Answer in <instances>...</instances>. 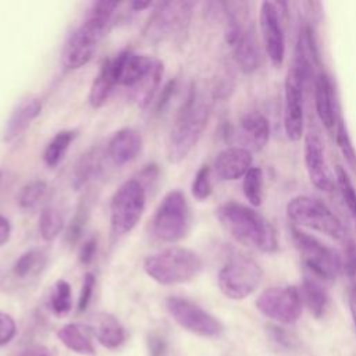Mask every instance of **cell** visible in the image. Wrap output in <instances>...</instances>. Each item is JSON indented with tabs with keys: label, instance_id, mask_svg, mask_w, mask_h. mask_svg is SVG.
I'll use <instances>...</instances> for the list:
<instances>
[{
	"label": "cell",
	"instance_id": "obj_1",
	"mask_svg": "<svg viewBox=\"0 0 356 356\" xmlns=\"http://www.w3.org/2000/svg\"><path fill=\"white\" fill-rule=\"evenodd\" d=\"M118 6L117 1L106 0L89 6L83 21L70 33L63 47L61 63L65 68L78 70L92 60Z\"/></svg>",
	"mask_w": 356,
	"mask_h": 356
},
{
	"label": "cell",
	"instance_id": "obj_2",
	"mask_svg": "<svg viewBox=\"0 0 356 356\" xmlns=\"http://www.w3.org/2000/svg\"><path fill=\"white\" fill-rule=\"evenodd\" d=\"M210 114L211 100L200 95L192 85L177 111L167 139L165 154L170 163H179L192 152L207 127Z\"/></svg>",
	"mask_w": 356,
	"mask_h": 356
},
{
	"label": "cell",
	"instance_id": "obj_3",
	"mask_svg": "<svg viewBox=\"0 0 356 356\" xmlns=\"http://www.w3.org/2000/svg\"><path fill=\"white\" fill-rule=\"evenodd\" d=\"M115 83L132 90L134 100L140 107H147L161 83L164 65L146 54H136L131 50L120 51L111 58Z\"/></svg>",
	"mask_w": 356,
	"mask_h": 356
},
{
	"label": "cell",
	"instance_id": "obj_4",
	"mask_svg": "<svg viewBox=\"0 0 356 356\" xmlns=\"http://www.w3.org/2000/svg\"><path fill=\"white\" fill-rule=\"evenodd\" d=\"M216 216L221 227L242 245L260 252H274L278 248L274 228L254 209L227 202L218 206Z\"/></svg>",
	"mask_w": 356,
	"mask_h": 356
},
{
	"label": "cell",
	"instance_id": "obj_5",
	"mask_svg": "<svg viewBox=\"0 0 356 356\" xmlns=\"http://www.w3.org/2000/svg\"><path fill=\"white\" fill-rule=\"evenodd\" d=\"M202 267V257L196 252L181 246L163 249L143 260L145 273L161 285L188 282L200 273Z\"/></svg>",
	"mask_w": 356,
	"mask_h": 356
},
{
	"label": "cell",
	"instance_id": "obj_6",
	"mask_svg": "<svg viewBox=\"0 0 356 356\" xmlns=\"http://www.w3.org/2000/svg\"><path fill=\"white\" fill-rule=\"evenodd\" d=\"M193 6L192 1L182 0L157 3L143 28V35L156 43L161 40L182 42L189 29Z\"/></svg>",
	"mask_w": 356,
	"mask_h": 356
},
{
	"label": "cell",
	"instance_id": "obj_7",
	"mask_svg": "<svg viewBox=\"0 0 356 356\" xmlns=\"http://www.w3.org/2000/svg\"><path fill=\"white\" fill-rule=\"evenodd\" d=\"M191 225L192 213L185 195L178 189L170 191L163 197L153 216V235L161 242L174 243L189 234Z\"/></svg>",
	"mask_w": 356,
	"mask_h": 356
},
{
	"label": "cell",
	"instance_id": "obj_8",
	"mask_svg": "<svg viewBox=\"0 0 356 356\" xmlns=\"http://www.w3.org/2000/svg\"><path fill=\"white\" fill-rule=\"evenodd\" d=\"M146 206V189L132 178L114 192L110 202V227L114 238L129 234L139 222Z\"/></svg>",
	"mask_w": 356,
	"mask_h": 356
},
{
	"label": "cell",
	"instance_id": "obj_9",
	"mask_svg": "<svg viewBox=\"0 0 356 356\" xmlns=\"http://www.w3.org/2000/svg\"><path fill=\"white\" fill-rule=\"evenodd\" d=\"M292 241L300 253L309 274L318 280L334 281L342 273V259L331 246L323 243L313 235L292 227Z\"/></svg>",
	"mask_w": 356,
	"mask_h": 356
},
{
	"label": "cell",
	"instance_id": "obj_10",
	"mask_svg": "<svg viewBox=\"0 0 356 356\" xmlns=\"http://www.w3.org/2000/svg\"><path fill=\"white\" fill-rule=\"evenodd\" d=\"M263 277L260 264L245 254H231L218 271V288L229 299L241 300L252 295Z\"/></svg>",
	"mask_w": 356,
	"mask_h": 356
},
{
	"label": "cell",
	"instance_id": "obj_11",
	"mask_svg": "<svg viewBox=\"0 0 356 356\" xmlns=\"http://www.w3.org/2000/svg\"><path fill=\"white\" fill-rule=\"evenodd\" d=\"M286 214L295 224L321 232L332 239H342L345 229L339 218L321 200L299 195L292 197L286 204Z\"/></svg>",
	"mask_w": 356,
	"mask_h": 356
},
{
	"label": "cell",
	"instance_id": "obj_12",
	"mask_svg": "<svg viewBox=\"0 0 356 356\" xmlns=\"http://www.w3.org/2000/svg\"><path fill=\"white\" fill-rule=\"evenodd\" d=\"M302 306L300 292L293 285L270 286L256 299L257 310L264 317L281 324L298 321L302 314Z\"/></svg>",
	"mask_w": 356,
	"mask_h": 356
},
{
	"label": "cell",
	"instance_id": "obj_13",
	"mask_svg": "<svg viewBox=\"0 0 356 356\" xmlns=\"http://www.w3.org/2000/svg\"><path fill=\"white\" fill-rule=\"evenodd\" d=\"M165 307L182 328L196 335L211 338L218 337L224 330V325L216 316L186 298L170 296L165 300Z\"/></svg>",
	"mask_w": 356,
	"mask_h": 356
},
{
	"label": "cell",
	"instance_id": "obj_14",
	"mask_svg": "<svg viewBox=\"0 0 356 356\" xmlns=\"http://www.w3.org/2000/svg\"><path fill=\"white\" fill-rule=\"evenodd\" d=\"M259 21L266 53L270 61L280 67L285 58V36L277 6L271 1H263L260 4Z\"/></svg>",
	"mask_w": 356,
	"mask_h": 356
},
{
	"label": "cell",
	"instance_id": "obj_15",
	"mask_svg": "<svg viewBox=\"0 0 356 356\" xmlns=\"http://www.w3.org/2000/svg\"><path fill=\"white\" fill-rule=\"evenodd\" d=\"M303 156L310 182L324 192H331L335 184L325 161L323 142L320 136L313 131H309L305 136Z\"/></svg>",
	"mask_w": 356,
	"mask_h": 356
},
{
	"label": "cell",
	"instance_id": "obj_16",
	"mask_svg": "<svg viewBox=\"0 0 356 356\" xmlns=\"http://www.w3.org/2000/svg\"><path fill=\"white\" fill-rule=\"evenodd\" d=\"M252 153L242 146H231L221 150L214 160V171L222 181H235L246 175L252 168Z\"/></svg>",
	"mask_w": 356,
	"mask_h": 356
},
{
	"label": "cell",
	"instance_id": "obj_17",
	"mask_svg": "<svg viewBox=\"0 0 356 356\" xmlns=\"http://www.w3.org/2000/svg\"><path fill=\"white\" fill-rule=\"evenodd\" d=\"M238 138L243 145L242 147L250 153L261 150L270 138L268 120L259 111H249L243 114L239 120Z\"/></svg>",
	"mask_w": 356,
	"mask_h": 356
},
{
	"label": "cell",
	"instance_id": "obj_18",
	"mask_svg": "<svg viewBox=\"0 0 356 356\" xmlns=\"http://www.w3.org/2000/svg\"><path fill=\"white\" fill-rule=\"evenodd\" d=\"M42 102L36 96H28L14 107L3 129V142L10 143L22 135L32 121L40 114Z\"/></svg>",
	"mask_w": 356,
	"mask_h": 356
},
{
	"label": "cell",
	"instance_id": "obj_19",
	"mask_svg": "<svg viewBox=\"0 0 356 356\" xmlns=\"http://www.w3.org/2000/svg\"><path fill=\"white\" fill-rule=\"evenodd\" d=\"M142 149V136L134 128L118 129L107 142L106 153L113 164L124 165L131 163Z\"/></svg>",
	"mask_w": 356,
	"mask_h": 356
},
{
	"label": "cell",
	"instance_id": "obj_20",
	"mask_svg": "<svg viewBox=\"0 0 356 356\" xmlns=\"http://www.w3.org/2000/svg\"><path fill=\"white\" fill-rule=\"evenodd\" d=\"M228 46L234 53L236 64L243 72L250 74L259 68L261 56L259 42L252 26L246 25Z\"/></svg>",
	"mask_w": 356,
	"mask_h": 356
},
{
	"label": "cell",
	"instance_id": "obj_21",
	"mask_svg": "<svg viewBox=\"0 0 356 356\" xmlns=\"http://www.w3.org/2000/svg\"><path fill=\"white\" fill-rule=\"evenodd\" d=\"M314 103L317 115L323 125L327 129H332L338 124V121L332 83L325 72H318L314 79Z\"/></svg>",
	"mask_w": 356,
	"mask_h": 356
},
{
	"label": "cell",
	"instance_id": "obj_22",
	"mask_svg": "<svg viewBox=\"0 0 356 356\" xmlns=\"http://www.w3.org/2000/svg\"><path fill=\"white\" fill-rule=\"evenodd\" d=\"M89 328L97 341L108 349H115L125 341V330L113 314L97 313L92 316Z\"/></svg>",
	"mask_w": 356,
	"mask_h": 356
},
{
	"label": "cell",
	"instance_id": "obj_23",
	"mask_svg": "<svg viewBox=\"0 0 356 356\" xmlns=\"http://www.w3.org/2000/svg\"><path fill=\"white\" fill-rule=\"evenodd\" d=\"M299 292L302 302L307 306L314 317L320 318L327 313L330 307V296L318 278L312 274H306Z\"/></svg>",
	"mask_w": 356,
	"mask_h": 356
},
{
	"label": "cell",
	"instance_id": "obj_24",
	"mask_svg": "<svg viewBox=\"0 0 356 356\" xmlns=\"http://www.w3.org/2000/svg\"><path fill=\"white\" fill-rule=\"evenodd\" d=\"M102 171V153L97 147H92L85 152L75 164L71 175V185L75 191H79L90 181H93Z\"/></svg>",
	"mask_w": 356,
	"mask_h": 356
},
{
	"label": "cell",
	"instance_id": "obj_25",
	"mask_svg": "<svg viewBox=\"0 0 356 356\" xmlns=\"http://www.w3.org/2000/svg\"><path fill=\"white\" fill-rule=\"evenodd\" d=\"M58 339L72 352L86 356H95V346L92 343L89 330L81 324H65L57 331Z\"/></svg>",
	"mask_w": 356,
	"mask_h": 356
},
{
	"label": "cell",
	"instance_id": "obj_26",
	"mask_svg": "<svg viewBox=\"0 0 356 356\" xmlns=\"http://www.w3.org/2000/svg\"><path fill=\"white\" fill-rule=\"evenodd\" d=\"M115 78L113 74L111 58L103 61L97 75L95 76L90 90H89V103L93 108H100L108 100L113 88L115 86Z\"/></svg>",
	"mask_w": 356,
	"mask_h": 356
},
{
	"label": "cell",
	"instance_id": "obj_27",
	"mask_svg": "<svg viewBox=\"0 0 356 356\" xmlns=\"http://www.w3.org/2000/svg\"><path fill=\"white\" fill-rule=\"evenodd\" d=\"M76 136H78V131L75 129H63L57 132L43 150L44 164L50 168L57 167L64 159L65 153L68 152L71 143L75 140Z\"/></svg>",
	"mask_w": 356,
	"mask_h": 356
},
{
	"label": "cell",
	"instance_id": "obj_28",
	"mask_svg": "<svg viewBox=\"0 0 356 356\" xmlns=\"http://www.w3.org/2000/svg\"><path fill=\"white\" fill-rule=\"evenodd\" d=\"M47 254L43 249H29L24 252L14 263L13 273L18 278H26L38 274L46 264Z\"/></svg>",
	"mask_w": 356,
	"mask_h": 356
},
{
	"label": "cell",
	"instance_id": "obj_29",
	"mask_svg": "<svg viewBox=\"0 0 356 356\" xmlns=\"http://www.w3.org/2000/svg\"><path fill=\"white\" fill-rule=\"evenodd\" d=\"M63 227H64V220L57 207L46 206L40 211L39 232L44 241L50 242V241L56 239L60 235Z\"/></svg>",
	"mask_w": 356,
	"mask_h": 356
},
{
	"label": "cell",
	"instance_id": "obj_30",
	"mask_svg": "<svg viewBox=\"0 0 356 356\" xmlns=\"http://www.w3.org/2000/svg\"><path fill=\"white\" fill-rule=\"evenodd\" d=\"M89 213H90V207L88 200H82L79 203V206L76 207V211L74 214V217L71 218L67 231H65V242L68 246H75L81 238L82 234L85 231V227L88 224L89 220Z\"/></svg>",
	"mask_w": 356,
	"mask_h": 356
},
{
	"label": "cell",
	"instance_id": "obj_31",
	"mask_svg": "<svg viewBox=\"0 0 356 356\" xmlns=\"http://www.w3.org/2000/svg\"><path fill=\"white\" fill-rule=\"evenodd\" d=\"M243 195L249 203L259 207L263 200V171L260 167H252L243 177Z\"/></svg>",
	"mask_w": 356,
	"mask_h": 356
},
{
	"label": "cell",
	"instance_id": "obj_32",
	"mask_svg": "<svg viewBox=\"0 0 356 356\" xmlns=\"http://www.w3.org/2000/svg\"><path fill=\"white\" fill-rule=\"evenodd\" d=\"M72 307L71 286L65 280H58L54 282L50 293V309L54 314H67Z\"/></svg>",
	"mask_w": 356,
	"mask_h": 356
},
{
	"label": "cell",
	"instance_id": "obj_33",
	"mask_svg": "<svg viewBox=\"0 0 356 356\" xmlns=\"http://www.w3.org/2000/svg\"><path fill=\"white\" fill-rule=\"evenodd\" d=\"M47 189V185L44 181L42 179H33L29 181L28 184H25L17 196V203L19 206V209L22 210H31L33 209L44 196Z\"/></svg>",
	"mask_w": 356,
	"mask_h": 356
},
{
	"label": "cell",
	"instance_id": "obj_34",
	"mask_svg": "<svg viewBox=\"0 0 356 356\" xmlns=\"http://www.w3.org/2000/svg\"><path fill=\"white\" fill-rule=\"evenodd\" d=\"M335 140H337L338 149L341 150L342 157L345 159L346 164L356 172V150H355V146L349 136V132L346 129V125L342 120H339L337 124Z\"/></svg>",
	"mask_w": 356,
	"mask_h": 356
},
{
	"label": "cell",
	"instance_id": "obj_35",
	"mask_svg": "<svg viewBox=\"0 0 356 356\" xmlns=\"http://www.w3.org/2000/svg\"><path fill=\"white\" fill-rule=\"evenodd\" d=\"M192 195L197 200H204L207 199L211 192H213V185H211V170L207 164H203L195 174L193 182L191 186Z\"/></svg>",
	"mask_w": 356,
	"mask_h": 356
},
{
	"label": "cell",
	"instance_id": "obj_36",
	"mask_svg": "<svg viewBox=\"0 0 356 356\" xmlns=\"http://www.w3.org/2000/svg\"><path fill=\"white\" fill-rule=\"evenodd\" d=\"M335 177H337V185L341 191V195H342L348 209L356 218V189H355L348 172L341 165H337Z\"/></svg>",
	"mask_w": 356,
	"mask_h": 356
},
{
	"label": "cell",
	"instance_id": "obj_37",
	"mask_svg": "<svg viewBox=\"0 0 356 356\" xmlns=\"http://www.w3.org/2000/svg\"><path fill=\"white\" fill-rule=\"evenodd\" d=\"M267 330V337L270 338V341L280 349L284 350H292L296 349L299 346V339L296 335H293L292 332L284 330L280 325L275 324H270L266 327Z\"/></svg>",
	"mask_w": 356,
	"mask_h": 356
},
{
	"label": "cell",
	"instance_id": "obj_38",
	"mask_svg": "<svg viewBox=\"0 0 356 356\" xmlns=\"http://www.w3.org/2000/svg\"><path fill=\"white\" fill-rule=\"evenodd\" d=\"M96 285V277L92 273H86L83 275V281H82V286H81V292H79V298H78V306L76 310L79 313L85 312L86 307L89 306L90 300H92V295H93V289Z\"/></svg>",
	"mask_w": 356,
	"mask_h": 356
},
{
	"label": "cell",
	"instance_id": "obj_39",
	"mask_svg": "<svg viewBox=\"0 0 356 356\" xmlns=\"http://www.w3.org/2000/svg\"><path fill=\"white\" fill-rule=\"evenodd\" d=\"M177 92V79H170L160 90V96L156 102V113L161 114L168 107L171 99Z\"/></svg>",
	"mask_w": 356,
	"mask_h": 356
},
{
	"label": "cell",
	"instance_id": "obj_40",
	"mask_svg": "<svg viewBox=\"0 0 356 356\" xmlns=\"http://www.w3.org/2000/svg\"><path fill=\"white\" fill-rule=\"evenodd\" d=\"M17 327L13 317L7 313L0 312V345L8 343L15 335Z\"/></svg>",
	"mask_w": 356,
	"mask_h": 356
},
{
	"label": "cell",
	"instance_id": "obj_41",
	"mask_svg": "<svg viewBox=\"0 0 356 356\" xmlns=\"http://www.w3.org/2000/svg\"><path fill=\"white\" fill-rule=\"evenodd\" d=\"M97 250V238L96 236H90L86 241H83V243L81 245L79 249V261L83 266H88L93 261L95 254Z\"/></svg>",
	"mask_w": 356,
	"mask_h": 356
},
{
	"label": "cell",
	"instance_id": "obj_42",
	"mask_svg": "<svg viewBox=\"0 0 356 356\" xmlns=\"http://www.w3.org/2000/svg\"><path fill=\"white\" fill-rule=\"evenodd\" d=\"M342 271L346 275H356V242H349L345 250V259L342 260Z\"/></svg>",
	"mask_w": 356,
	"mask_h": 356
},
{
	"label": "cell",
	"instance_id": "obj_43",
	"mask_svg": "<svg viewBox=\"0 0 356 356\" xmlns=\"http://www.w3.org/2000/svg\"><path fill=\"white\" fill-rule=\"evenodd\" d=\"M157 177H159V167L156 165V164H147L140 172H139V175H138V178H135V179H138L140 184H142V186L147 191V186L150 185H153V182L157 179Z\"/></svg>",
	"mask_w": 356,
	"mask_h": 356
},
{
	"label": "cell",
	"instance_id": "obj_44",
	"mask_svg": "<svg viewBox=\"0 0 356 356\" xmlns=\"http://www.w3.org/2000/svg\"><path fill=\"white\" fill-rule=\"evenodd\" d=\"M165 350V339L159 334L149 337V352L152 356H161Z\"/></svg>",
	"mask_w": 356,
	"mask_h": 356
},
{
	"label": "cell",
	"instance_id": "obj_45",
	"mask_svg": "<svg viewBox=\"0 0 356 356\" xmlns=\"http://www.w3.org/2000/svg\"><path fill=\"white\" fill-rule=\"evenodd\" d=\"M10 236H11V224L4 216H0V246L7 243Z\"/></svg>",
	"mask_w": 356,
	"mask_h": 356
},
{
	"label": "cell",
	"instance_id": "obj_46",
	"mask_svg": "<svg viewBox=\"0 0 356 356\" xmlns=\"http://www.w3.org/2000/svg\"><path fill=\"white\" fill-rule=\"evenodd\" d=\"M18 356H51L50 350L42 345H33L24 349Z\"/></svg>",
	"mask_w": 356,
	"mask_h": 356
},
{
	"label": "cell",
	"instance_id": "obj_47",
	"mask_svg": "<svg viewBox=\"0 0 356 356\" xmlns=\"http://www.w3.org/2000/svg\"><path fill=\"white\" fill-rule=\"evenodd\" d=\"M349 309H350V314L356 327V285L352 286L350 292H349Z\"/></svg>",
	"mask_w": 356,
	"mask_h": 356
},
{
	"label": "cell",
	"instance_id": "obj_48",
	"mask_svg": "<svg viewBox=\"0 0 356 356\" xmlns=\"http://www.w3.org/2000/svg\"><path fill=\"white\" fill-rule=\"evenodd\" d=\"M152 6H153L152 1H132L131 3L132 10H135V11H142V10H146V8L152 7Z\"/></svg>",
	"mask_w": 356,
	"mask_h": 356
},
{
	"label": "cell",
	"instance_id": "obj_49",
	"mask_svg": "<svg viewBox=\"0 0 356 356\" xmlns=\"http://www.w3.org/2000/svg\"><path fill=\"white\" fill-rule=\"evenodd\" d=\"M0 179H1V171H0Z\"/></svg>",
	"mask_w": 356,
	"mask_h": 356
}]
</instances>
